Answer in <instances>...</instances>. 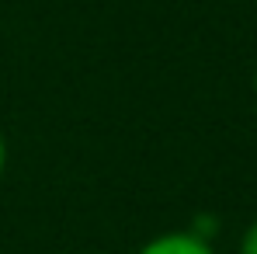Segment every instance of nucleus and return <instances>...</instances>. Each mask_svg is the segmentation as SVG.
<instances>
[{
    "label": "nucleus",
    "mask_w": 257,
    "mask_h": 254,
    "mask_svg": "<svg viewBox=\"0 0 257 254\" xmlns=\"http://www.w3.org/2000/svg\"><path fill=\"white\" fill-rule=\"evenodd\" d=\"M136 254H215V251L209 244V237H202L198 230H171V233L146 240Z\"/></svg>",
    "instance_id": "obj_1"
},
{
    "label": "nucleus",
    "mask_w": 257,
    "mask_h": 254,
    "mask_svg": "<svg viewBox=\"0 0 257 254\" xmlns=\"http://www.w3.org/2000/svg\"><path fill=\"white\" fill-rule=\"evenodd\" d=\"M240 254H257V219L243 230V237H240Z\"/></svg>",
    "instance_id": "obj_2"
},
{
    "label": "nucleus",
    "mask_w": 257,
    "mask_h": 254,
    "mask_svg": "<svg viewBox=\"0 0 257 254\" xmlns=\"http://www.w3.org/2000/svg\"><path fill=\"white\" fill-rule=\"evenodd\" d=\"M4 171H7V136L0 129V178H4Z\"/></svg>",
    "instance_id": "obj_3"
},
{
    "label": "nucleus",
    "mask_w": 257,
    "mask_h": 254,
    "mask_svg": "<svg viewBox=\"0 0 257 254\" xmlns=\"http://www.w3.org/2000/svg\"><path fill=\"white\" fill-rule=\"evenodd\" d=\"M254 94H257V66H254Z\"/></svg>",
    "instance_id": "obj_4"
}]
</instances>
